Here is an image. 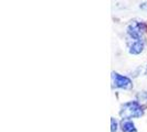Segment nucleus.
Returning <instances> with one entry per match:
<instances>
[{
  "label": "nucleus",
  "instance_id": "1",
  "mask_svg": "<svg viewBox=\"0 0 147 132\" xmlns=\"http://www.w3.org/2000/svg\"><path fill=\"white\" fill-rule=\"evenodd\" d=\"M144 115V109L138 101H128L122 105L119 110V116L123 119L140 118Z\"/></svg>",
  "mask_w": 147,
  "mask_h": 132
},
{
  "label": "nucleus",
  "instance_id": "2",
  "mask_svg": "<svg viewBox=\"0 0 147 132\" xmlns=\"http://www.w3.org/2000/svg\"><path fill=\"white\" fill-rule=\"evenodd\" d=\"M145 30L144 23L137 21H133L127 27V34L131 37V40H140L143 39V33Z\"/></svg>",
  "mask_w": 147,
  "mask_h": 132
},
{
  "label": "nucleus",
  "instance_id": "3",
  "mask_svg": "<svg viewBox=\"0 0 147 132\" xmlns=\"http://www.w3.org/2000/svg\"><path fill=\"white\" fill-rule=\"evenodd\" d=\"M112 81L115 87L121 88V89H131L133 87V83L131 78L123 76L118 73H115V72L112 73Z\"/></svg>",
  "mask_w": 147,
  "mask_h": 132
},
{
  "label": "nucleus",
  "instance_id": "4",
  "mask_svg": "<svg viewBox=\"0 0 147 132\" xmlns=\"http://www.w3.org/2000/svg\"><path fill=\"white\" fill-rule=\"evenodd\" d=\"M145 45L146 42L144 39H140V40H132L129 43H128V51L133 55H137L140 54L142 52L144 51L145 49Z\"/></svg>",
  "mask_w": 147,
  "mask_h": 132
},
{
  "label": "nucleus",
  "instance_id": "5",
  "mask_svg": "<svg viewBox=\"0 0 147 132\" xmlns=\"http://www.w3.org/2000/svg\"><path fill=\"white\" fill-rule=\"evenodd\" d=\"M121 129L123 132H137L134 122L129 119H123V121L121 122Z\"/></svg>",
  "mask_w": 147,
  "mask_h": 132
},
{
  "label": "nucleus",
  "instance_id": "6",
  "mask_svg": "<svg viewBox=\"0 0 147 132\" xmlns=\"http://www.w3.org/2000/svg\"><path fill=\"white\" fill-rule=\"evenodd\" d=\"M111 132H116L117 131V121L114 118H111Z\"/></svg>",
  "mask_w": 147,
  "mask_h": 132
},
{
  "label": "nucleus",
  "instance_id": "7",
  "mask_svg": "<svg viewBox=\"0 0 147 132\" xmlns=\"http://www.w3.org/2000/svg\"><path fill=\"white\" fill-rule=\"evenodd\" d=\"M140 9H143V10H147V2L142 3V5H140Z\"/></svg>",
  "mask_w": 147,
  "mask_h": 132
}]
</instances>
